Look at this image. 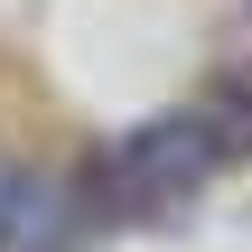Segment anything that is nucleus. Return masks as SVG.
I'll list each match as a JSON object with an SVG mask.
<instances>
[{
  "mask_svg": "<svg viewBox=\"0 0 252 252\" xmlns=\"http://www.w3.org/2000/svg\"><path fill=\"white\" fill-rule=\"evenodd\" d=\"M75 234H84L75 187L28 178V168H0V252H65Z\"/></svg>",
  "mask_w": 252,
  "mask_h": 252,
  "instance_id": "2",
  "label": "nucleus"
},
{
  "mask_svg": "<svg viewBox=\"0 0 252 252\" xmlns=\"http://www.w3.org/2000/svg\"><path fill=\"white\" fill-rule=\"evenodd\" d=\"M215 168H224V150L206 140L196 103H187V112H159V122H140V131H122V140L103 150V178H112L122 196H187V187H206Z\"/></svg>",
  "mask_w": 252,
  "mask_h": 252,
  "instance_id": "1",
  "label": "nucleus"
},
{
  "mask_svg": "<svg viewBox=\"0 0 252 252\" xmlns=\"http://www.w3.org/2000/svg\"><path fill=\"white\" fill-rule=\"evenodd\" d=\"M196 122H206V140H215L224 159H252V84L243 75L206 84V94H196Z\"/></svg>",
  "mask_w": 252,
  "mask_h": 252,
  "instance_id": "3",
  "label": "nucleus"
}]
</instances>
